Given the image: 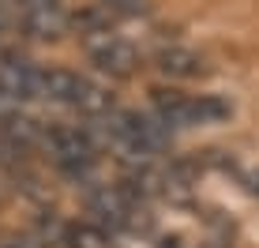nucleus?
Segmentation results:
<instances>
[{
	"label": "nucleus",
	"mask_w": 259,
	"mask_h": 248,
	"mask_svg": "<svg viewBox=\"0 0 259 248\" xmlns=\"http://www.w3.org/2000/svg\"><path fill=\"white\" fill-rule=\"evenodd\" d=\"M150 113L165 124L169 132L203 128V124H222L233 113L222 94H188L177 87H154L150 91Z\"/></svg>",
	"instance_id": "1"
},
{
	"label": "nucleus",
	"mask_w": 259,
	"mask_h": 248,
	"mask_svg": "<svg viewBox=\"0 0 259 248\" xmlns=\"http://www.w3.org/2000/svg\"><path fill=\"white\" fill-rule=\"evenodd\" d=\"M41 98L53 105H64V109H75L79 117H91V120H102L117 109L113 94L102 83L71 72V68H41Z\"/></svg>",
	"instance_id": "2"
},
{
	"label": "nucleus",
	"mask_w": 259,
	"mask_h": 248,
	"mask_svg": "<svg viewBox=\"0 0 259 248\" xmlns=\"http://www.w3.org/2000/svg\"><path fill=\"white\" fill-rule=\"evenodd\" d=\"M105 120V136L117 143L124 154H132L136 162H150V158L165 154L173 143V132L165 128L154 113H136V109H113Z\"/></svg>",
	"instance_id": "3"
},
{
	"label": "nucleus",
	"mask_w": 259,
	"mask_h": 248,
	"mask_svg": "<svg viewBox=\"0 0 259 248\" xmlns=\"http://www.w3.org/2000/svg\"><path fill=\"white\" fill-rule=\"evenodd\" d=\"M41 147H46L49 162L71 181H87L98 170V143L79 124H49L41 132Z\"/></svg>",
	"instance_id": "4"
},
{
	"label": "nucleus",
	"mask_w": 259,
	"mask_h": 248,
	"mask_svg": "<svg viewBox=\"0 0 259 248\" xmlns=\"http://www.w3.org/2000/svg\"><path fill=\"white\" fill-rule=\"evenodd\" d=\"M83 49L87 60L109 79H132L139 68V53L128 38H120L113 26H102V30H87L83 34Z\"/></svg>",
	"instance_id": "5"
},
{
	"label": "nucleus",
	"mask_w": 259,
	"mask_h": 248,
	"mask_svg": "<svg viewBox=\"0 0 259 248\" xmlns=\"http://www.w3.org/2000/svg\"><path fill=\"white\" fill-rule=\"evenodd\" d=\"M91 215H94V222H102L113 233H136V229L147 226V218H143V196H136L124 184L98 188L91 196Z\"/></svg>",
	"instance_id": "6"
},
{
	"label": "nucleus",
	"mask_w": 259,
	"mask_h": 248,
	"mask_svg": "<svg viewBox=\"0 0 259 248\" xmlns=\"http://www.w3.org/2000/svg\"><path fill=\"white\" fill-rule=\"evenodd\" d=\"M15 26L34 42H57V38L68 34L71 15L60 8V0H38V4H19Z\"/></svg>",
	"instance_id": "7"
},
{
	"label": "nucleus",
	"mask_w": 259,
	"mask_h": 248,
	"mask_svg": "<svg viewBox=\"0 0 259 248\" xmlns=\"http://www.w3.org/2000/svg\"><path fill=\"white\" fill-rule=\"evenodd\" d=\"M0 87L8 102H34L41 98V64L19 57V53H0Z\"/></svg>",
	"instance_id": "8"
},
{
	"label": "nucleus",
	"mask_w": 259,
	"mask_h": 248,
	"mask_svg": "<svg viewBox=\"0 0 259 248\" xmlns=\"http://www.w3.org/2000/svg\"><path fill=\"white\" fill-rule=\"evenodd\" d=\"M154 68H158L165 79H177V83L203 79V75L210 72L207 57H203V53H195V49H188V46H165V49L154 57Z\"/></svg>",
	"instance_id": "9"
},
{
	"label": "nucleus",
	"mask_w": 259,
	"mask_h": 248,
	"mask_svg": "<svg viewBox=\"0 0 259 248\" xmlns=\"http://www.w3.org/2000/svg\"><path fill=\"white\" fill-rule=\"evenodd\" d=\"M60 244L64 248H117V233L105 229L94 218H79L60 229Z\"/></svg>",
	"instance_id": "10"
},
{
	"label": "nucleus",
	"mask_w": 259,
	"mask_h": 248,
	"mask_svg": "<svg viewBox=\"0 0 259 248\" xmlns=\"http://www.w3.org/2000/svg\"><path fill=\"white\" fill-rule=\"evenodd\" d=\"M158 248H188V244H184V241H181V237H169V241H162V244H158Z\"/></svg>",
	"instance_id": "11"
},
{
	"label": "nucleus",
	"mask_w": 259,
	"mask_h": 248,
	"mask_svg": "<svg viewBox=\"0 0 259 248\" xmlns=\"http://www.w3.org/2000/svg\"><path fill=\"white\" fill-rule=\"evenodd\" d=\"M4 105H12V102H8V94H4V87H0V113H4Z\"/></svg>",
	"instance_id": "12"
},
{
	"label": "nucleus",
	"mask_w": 259,
	"mask_h": 248,
	"mask_svg": "<svg viewBox=\"0 0 259 248\" xmlns=\"http://www.w3.org/2000/svg\"><path fill=\"white\" fill-rule=\"evenodd\" d=\"M19 4H38V0H19Z\"/></svg>",
	"instance_id": "13"
}]
</instances>
